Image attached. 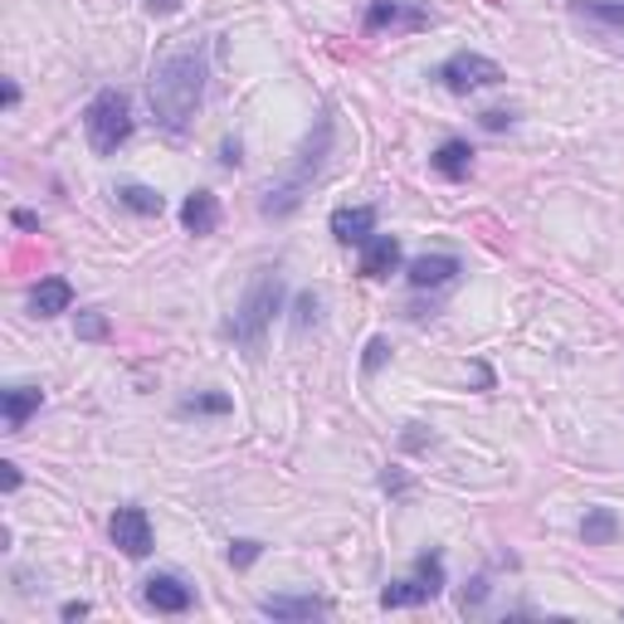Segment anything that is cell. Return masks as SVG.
Wrapping results in <instances>:
<instances>
[{
    "label": "cell",
    "mask_w": 624,
    "mask_h": 624,
    "mask_svg": "<svg viewBox=\"0 0 624 624\" xmlns=\"http://www.w3.org/2000/svg\"><path fill=\"white\" fill-rule=\"evenodd\" d=\"M205 98V50H176L147 78V103L161 133L181 137Z\"/></svg>",
    "instance_id": "1"
},
{
    "label": "cell",
    "mask_w": 624,
    "mask_h": 624,
    "mask_svg": "<svg viewBox=\"0 0 624 624\" xmlns=\"http://www.w3.org/2000/svg\"><path fill=\"white\" fill-rule=\"evenodd\" d=\"M327 157H332V117H317V133L303 142V151H298V161L284 171V176H274L268 181V191H264V200H258V210H264L268 220H288L293 210L303 205V200L313 195V181H317V171L327 167Z\"/></svg>",
    "instance_id": "2"
},
{
    "label": "cell",
    "mask_w": 624,
    "mask_h": 624,
    "mask_svg": "<svg viewBox=\"0 0 624 624\" xmlns=\"http://www.w3.org/2000/svg\"><path fill=\"white\" fill-rule=\"evenodd\" d=\"M284 293H288V288H284V274H274V268H258L254 284L244 288V298H240V308H234L225 332L240 341L244 351H258V347H264L268 322L284 313Z\"/></svg>",
    "instance_id": "3"
},
{
    "label": "cell",
    "mask_w": 624,
    "mask_h": 624,
    "mask_svg": "<svg viewBox=\"0 0 624 624\" xmlns=\"http://www.w3.org/2000/svg\"><path fill=\"white\" fill-rule=\"evenodd\" d=\"M84 133L98 157H113V151L133 137V98H127L123 88H103L84 108Z\"/></svg>",
    "instance_id": "4"
},
{
    "label": "cell",
    "mask_w": 624,
    "mask_h": 624,
    "mask_svg": "<svg viewBox=\"0 0 624 624\" xmlns=\"http://www.w3.org/2000/svg\"><path fill=\"white\" fill-rule=\"evenodd\" d=\"M450 585V575H444V557L440 551H425V557L415 561V575H405V581H391L381 591V610H410V605H430L434 595Z\"/></svg>",
    "instance_id": "5"
},
{
    "label": "cell",
    "mask_w": 624,
    "mask_h": 624,
    "mask_svg": "<svg viewBox=\"0 0 624 624\" xmlns=\"http://www.w3.org/2000/svg\"><path fill=\"white\" fill-rule=\"evenodd\" d=\"M434 78H440L450 93H478V88H498L508 74H503L498 59L474 54V50H458V54H450L440 68H434Z\"/></svg>",
    "instance_id": "6"
},
{
    "label": "cell",
    "mask_w": 624,
    "mask_h": 624,
    "mask_svg": "<svg viewBox=\"0 0 624 624\" xmlns=\"http://www.w3.org/2000/svg\"><path fill=\"white\" fill-rule=\"evenodd\" d=\"M434 25V10L425 0H371L361 30L367 34H420Z\"/></svg>",
    "instance_id": "7"
},
{
    "label": "cell",
    "mask_w": 624,
    "mask_h": 624,
    "mask_svg": "<svg viewBox=\"0 0 624 624\" xmlns=\"http://www.w3.org/2000/svg\"><path fill=\"white\" fill-rule=\"evenodd\" d=\"M108 532H113V547L133 561H142L151 551V517H147V508H137V503H127V508L113 512Z\"/></svg>",
    "instance_id": "8"
},
{
    "label": "cell",
    "mask_w": 624,
    "mask_h": 624,
    "mask_svg": "<svg viewBox=\"0 0 624 624\" xmlns=\"http://www.w3.org/2000/svg\"><path fill=\"white\" fill-rule=\"evenodd\" d=\"M142 600L157 615H186V610L195 605V591L181 581V575H151L142 585Z\"/></svg>",
    "instance_id": "9"
},
{
    "label": "cell",
    "mask_w": 624,
    "mask_h": 624,
    "mask_svg": "<svg viewBox=\"0 0 624 624\" xmlns=\"http://www.w3.org/2000/svg\"><path fill=\"white\" fill-rule=\"evenodd\" d=\"M258 615H268V620H322V615H332V600H322V595H268V600H258Z\"/></svg>",
    "instance_id": "10"
},
{
    "label": "cell",
    "mask_w": 624,
    "mask_h": 624,
    "mask_svg": "<svg viewBox=\"0 0 624 624\" xmlns=\"http://www.w3.org/2000/svg\"><path fill=\"white\" fill-rule=\"evenodd\" d=\"M458 258L454 254H420V258H410V268H405V278H410V288H444V284H454L458 278Z\"/></svg>",
    "instance_id": "11"
},
{
    "label": "cell",
    "mask_w": 624,
    "mask_h": 624,
    "mask_svg": "<svg viewBox=\"0 0 624 624\" xmlns=\"http://www.w3.org/2000/svg\"><path fill=\"white\" fill-rule=\"evenodd\" d=\"M376 234V205H341L332 210V240L337 244H367Z\"/></svg>",
    "instance_id": "12"
},
{
    "label": "cell",
    "mask_w": 624,
    "mask_h": 624,
    "mask_svg": "<svg viewBox=\"0 0 624 624\" xmlns=\"http://www.w3.org/2000/svg\"><path fill=\"white\" fill-rule=\"evenodd\" d=\"M400 268V240L395 234H371L361 244V278H391Z\"/></svg>",
    "instance_id": "13"
},
{
    "label": "cell",
    "mask_w": 624,
    "mask_h": 624,
    "mask_svg": "<svg viewBox=\"0 0 624 624\" xmlns=\"http://www.w3.org/2000/svg\"><path fill=\"white\" fill-rule=\"evenodd\" d=\"M44 405L40 385H6L0 391V410H6V434H20L30 425V415Z\"/></svg>",
    "instance_id": "14"
},
{
    "label": "cell",
    "mask_w": 624,
    "mask_h": 624,
    "mask_svg": "<svg viewBox=\"0 0 624 624\" xmlns=\"http://www.w3.org/2000/svg\"><path fill=\"white\" fill-rule=\"evenodd\" d=\"M68 308H74V284H68V278L50 274V278H40V284L30 288V313L34 317H59Z\"/></svg>",
    "instance_id": "15"
},
{
    "label": "cell",
    "mask_w": 624,
    "mask_h": 624,
    "mask_svg": "<svg viewBox=\"0 0 624 624\" xmlns=\"http://www.w3.org/2000/svg\"><path fill=\"white\" fill-rule=\"evenodd\" d=\"M186 234H215L220 230V195L215 191H191L181 205Z\"/></svg>",
    "instance_id": "16"
},
{
    "label": "cell",
    "mask_w": 624,
    "mask_h": 624,
    "mask_svg": "<svg viewBox=\"0 0 624 624\" xmlns=\"http://www.w3.org/2000/svg\"><path fill=\"white\" fill-rule=\"evenodd\" d=\"M430 167L440 171L444 181H468V171H474V147H468L464 137H450V142L430 157Z\"/></svg>",
    "instance_id": "17"
},
{
    "label": "cell",
    "mask_w": 624,
    "mask_h": 624,
    "mask_svg": "<svg viewBox=\"0 0 624 624\" xmlns=\"http://www.w3.org/2000/svg\"><path fill=\"white\" fill-rule=\"evenodd\" d=\"M581 537H585V547H610V541L620 537V517L615 508H591L581 517Z\"/></svg>",
    "instance_id": "18"
},
{
    "label": "cell",
    "mask_w": 624,
    "mask_h": 624,
    "mask_svg": "<svg viewBox=\"0 0 624 624\" xmlns=\"http://www.w3.org/2000/svg\"><path fill=\"white\" fill-rule=\"evenodd\" d=\"M113 195H117V205L133 210V215H161V210H167V195L151 191V186H117Z\"/></svg>",
    "instance_id": "19"
},
{
    "label": "cell",
    "mask_w": 624,
    "mask_h": 624,
    "mask_svg": "<svg viewBox=\"0 0 624 624\" xmlns=\"http://www.w3.org/2000/svg\"><path fill=\"white\" fill-rule=\"evenodd\" d=\"M234 410V400L230 395H186L181 400V415H230Z\"/></svg>",
    "instance_id": "20"
},
{
    "label": "cell",
    "mask_w": 624,
    "mask_h": 624,
    "mask_svg": "<svg viewBox=\"0 0 624 624\" xmlns=\"http://www.w3.org/2000/svg\"><path fill=\"white\" fill-rule=\"evenodd\" d=\"M317 313H322V298H317V293H298V313H293V327H313L317 322Z\"/></svg>",
    "instance_id": "21"
},
{
    "label": "cell",
    "mask_w": 624,
    "mask_h": 624,
    "mask_svg": "<svg viewBox=\"0 0 624 624\" xmlns=\"http://www.w3.org/2000/svg\"><path fill=\"white\" fill-rule=\"evenodd\" d=\"M581 15H595V20H610V25H624V6H600V0H575Z\"/></svg>",
    "instance_id": "22"
},
{
    "label": "cell",
    "mask_w": 624,
    "mask_h": 624,
    "mask_svg": "<svg viewBox=\"0 0 624 624\" xmlns=\"http://www.w3.org/2000/svg\"><path fill=\"white\" fill-rule=\"evenodd\" d=\"M264 557V547H258V541H230V567H254V561Z\"/></svg>",
    "instance_id": "23"
},
{
    "label": "cell",
    "mask_w": 624,
    "mask_h": 624,
    "mask_svg": "<svg viewBox=\"0 0 624 624\" xmlns=\"http://www.w3.org/2000/svg\"><path fill=\"white\" fill-rule=\"evenodd\" d=\"M78 337H84V341H103V337H108V317H103V313H84V317H78Z\"/></svg>",
    "instance_id": "24"
},
{
    "label": "cell",
    "mask_w": 624,
    "mask_h": 624,
    "mask_svg": "<svg viewBox=\"0 0 624 624\" xmlns=\"http://www.w3.org/2000/svg\"><path fill=\"white\" fill-rule=\"evenodd\" d=\"M478 123L488 127V133H503V127H512V113H508V108H488V113L478 117Z\"/></svg>",
    "instance_id": "25"
},
{
    "label": "cell",
    "mask_w": 624,
    "mask_h": 624,
    "mask_svg": "<svg viewBox=\"0 0 624 624\" xmlns=\"http://www.w3.org/2000/svg\"><path fill=\"white\" fill-rule=\"evenodd\" d=\"M385 357H391V341H385V337H376V341H371V347H367V376H371L376 367H381V361H385Z\"/></svg>",
    "instance_id": "26"
},
{
    "label": "cell",
    "mask_w": 624,
    "mask_h": 624,
    "mask_svg": "<svg viewBox=\"0 0 624 624\" xmlns=\"http://www.w3.org/2000/svg\"><path fill=\"white\" fill-rule=\"evenodd\" d=\"M483 600H488V581H483V575H478V581L464 591V610H478Z\"/></svg>",
    "instance_id": "27"
},
{
    "label": "cell",
    "mask_w": 624,
    "mask_h": 624,
    "mask_svg": "<svg viewBox=\"0 0 624 624\" xmlns=\"http://www.w3.org/2000/svg\"><path fill=\"white\" fill-rule=\"evenodd\" d=\"M10 225H15V230H40V215H34V210H15Z\"/></svg>",
    "instance_id": "28"
},
{
    "label": "cell",
    "mask_w": 624,
    "mask_h": 624,
    "mask_svg": "<svg viewBox=\"0 0 624 624\" xmlns=\"http://www.w3.org/2000/svg\"><path fill=\"white\" fill-rule=\"evenodd\" d=\"M147 10H151V15H176V10H181V0H147Z\"/></svg>",
    "instance_id": "29"
},
{
    "label": "cell",
    "mask_w": 624,
    "mask_h": 624,
    "mask_svg": "<svg viewBox=\"0 0 624 624\" xmlns=\"http://www.w3.org/2000/svg\"><path fill=\"white\" fill-rule=\"evenodd\" d=\"M59 615H64V620H84V615H88V600H68Z\"/></svg>",
    "instance_id": "30"
},
{
    "label": "cell",
    "mask_w": 624,
    "mask_h": 624,
    "mask_svg": "<svg viewBox=\"0 0 624 624\" xmlns=\"http://www.w3.org/2000/svg\"><path fill=\"white\" fill-rule=\"evenodd\" d=\"M220 167H240V142H225V147H220Z\"/></svg>",
    "instance_id": "31"
},
{
    "label": "cell",
    "mask_w": 624,
    "mask_h": 624,
    "mask_svg": "<svg viewBox=\"0 0 624 624\" xmlns=\"http://www.w3.org/2000/svg\"><path fill=\"white\" fill-rule=\"evenodd\" d=\"M0 478H6V493L20 488V468H15V464H6V474H0Z\"/></svg>",
    "instance_id": "32"
},
{
    "label": "cell",
    "mask_w": 624,
    "mask_h": 624,
    "mask_svg": "<svg viewBox=\"0 0 624 624\" xmlns=\"http://www.w3.org/2000/svg\"><path fill=\"white\" fill-rule=\"evenodd\" d=\"M381 483H385V493H405V478L400 474H381Z\"/></svg>",
    "instance_id": "33"
}]
</instances>
